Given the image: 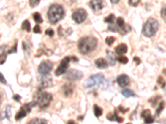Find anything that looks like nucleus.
I'll list each match as a JSON object with an SVG mask.
<instances>
[{
  "label": "nucleus",
  "instance_id": "nucleus-1",
  "mask_svg": "<svg viewBox=\"0 0 166 124\" xmlns=\"http://www.w3.org/2000/svg\"><path fill=\"white\" fill-rule=\"evenodd\" d=\"M78 50L81 54H89L92 52L97 46V40L94 36H88L81 37L77 43Z\"/></svg>",
  "mask_w": 166,
  "mask_h": 124
},
{
  "label": "nucleus",
  "instance_id": "nucleus-2",
  "mask_svg": "<svg viewBox=\"0 0 166 124\" xmlns=\"http://www.w3.org/2000/svg\"><path fill=\"white\" fill-rule=\"evenodd\" d=\"M64 8L60 4H52L48 11V18L52 24H56L64 17Z\"/></svg>",
  "mask_w": 166,
  "mask_h": 124
},
{
  "label": "nucleus",
  "instance_id": "nucleus-3",
  "mask_svg": "<svg viewBox=\"0 0 166 124\" xmlns=\"http://www.w3.org/2000/svg\"><path fill=\"white\" fill-rule=\"evenodd\" d=\"M159 28V22L158 21L154 18H149L146 21V22L143 26L142 29V33L144 36L146 37H150L153 36L158 31Z\"/></svg>",
  "mask_w": 166,
  "mask_h": 124
},
{
  "label": "nucleus",
  "instance_id": "nucleus-4",
  "mask_svg": "<svg viewBox=\"0 0 166 124\" xmlns=\"http://www.w3.org/2000/svg\"><path fill=\"white\" fill-rule=\"evenodd\" d=\"M105 82V77L101 74H96L91 77H89L87 80H86L84 83V87L86 88H91L94 87H99L101 84H104Z\"/></svg>",
  "mask_w": 166,
  "mask_h": 124
},
{
  "label": "nucleus",
  "instance_id": "nucleus-5",
  "mask_svg": "<svg viewBox=\"0 0 166 124\" xmlns=\"http://www.w3.org/2000/svg\"><path fill=\"white\" fill-rule=\"evenodd\" d=\"M72 60H73V61H78V59H77V57H75V56H67V57H65L63 60H61L60 65L57 67L56 72H55L56 75L60 76L61 75H63L64 73L67 72V69L69 67V64H70V62Z\"/></svg>",
  "mask_w": 166,
  "mask_h": 124
},
{
  "label": "nucleus",
  "instance_id": "nucleus-6",
  "mask_svg": "<svg viewBox=\"0 0 166 124\" xmlns=\"http://www.w3.org/2000/svg\"><path fill=\"white\" fill-rule=\"evenodd\" d=\"M52 99H53L52 94H50L48 93H42L40 95L37 97V103L40 108L45 109L50 105Z\"/></svg>",
  "mask_w": 166,
  "mask_h": 124
},
{
  "label": "nucleus",
  "instance_id": "nucleus-7",
  "mask_svg": "<svg viewBox=\"0 0 166 124\" xmlns=\"http://www.w3.org/2000/svg\"><path fill=\"white\" fill-rule=\"evenodd\" d=\"M37 104V101H33V102H31L30 104H26L23 106H22L20 110H19V112H18L16 114V116H15V119L16 120H20L22 118L25 117L29 112H31L32 108L34 107V106H36Z\"/></svg>",
  "mask_w": 166,
  "mask_h": 124
},
{
  "label": "nucleus",
  "instance_id": "nucleus-8",
  "mask_svg": "<svg viewBox=\"0 0 166 124\" xmlns=\"http://www.w3.org/2000/svg\"><path fill=\"white\" fill-rule=\"evenodd\" d=\"M72 19L77 22V24H81L86 19L87 12L83 8H78L76 11H74L72 13Z\"/></svg>",
  "mask_w": 166,
  "mask_h": 124
},
{
  "label": "nucleus",
  "instance_id": "nucleus-9",
  "mask_svg": "<svg viewBox=\"0 0 166 124\" xmlns=\"http://www.w3.org/2000/svg\"><path fill=\"white\" fill-rule=\"evenodd\" d=\"M53 68V64L51 62V61H48V60H46V61H42L38 68H37V70L38 72L40 73L41 75H48L49 73L52 71V70Z\"/></svg>",
  "mask_w": 166,
  "mask_h": 124
},
{
  "label": "nucleus",
  "instance_id": "nucleus-10",
  "mask_svg": "<svg viewBox=\"0 0 166 124\" xmlns=\"http://www.w3.org/2000/svg\"><path fill=\"white\" fill-rule=\"evenodd\" d=\"M83 77V73L77 70H71L66 75V79L71 81L81 80Z\"/></svg>",
  "mask_w": 166,
  "mask_h": 124
},
{
  "label": "nucleus",
  "instance_id": "nucleus-11",
  "mask_svg": "<svg viewBox=\"0 0 166 124\" xmlns=\"http://www.w3.org/2000/svg\"><path fill=\"white\" fill-rule=\"evenodd\" d=\"M38 81L40 83L41 88H45V87H48L51 84L52 77L49 76L48 75H42L40 77H38Z\"/></svg>",
  "mask_w": 166,
  "mask_h": 124
},
{
  "label": "nucleus",
  "instance_id": "nucleus-12",
  "mask_svg": "<svg viewBox=\"0 0 166 124\" xmlns=\"http://www.w3.org/2000/svg\"><path fill=\"white\" fill-rule=\"evenodd\" d=\"M116 82L120 87L125 88L130 84V79L126 75H121L116 78Z\"/></svg>",
  "mask_w": 166,
  "mask_h": 124
},
{
  "label": "nucleus",
  "instance_id": "nucleus-13",
  "mask_svg": "<svg viewBox=\"0 0 166 124\" xmlns=\"http://www.w3.org/2000/svg\"><path fill=\"white\" fill-rule=\"evenodd\" d=\"M90 7L94 11H99L103 8V0H91Z\"/></svg>",
  "mask_w": 166,
  "mask_h": 124
},
{
  "label": "nucleus",
  "instance_id": "nucleus-14",
  "mask_svg": "<svg viewBox=\"0 0 166 124\" xmlns=\"http://www.w3.org/2000/svg\"><path fill=\"white\" fill-rule=\"evenodd\" d=\"M141 117L145 119L146 124H151L154 123V118L151 116L150 110H144L141 113Z\"/></svg>",
  "mask_w": 166,
  "mask_h": 124
},
{
  "label": "nucleus",
  "instance_id": "nucleus-15",
  "mask_svg": "<svg viewBox=\"0 0 166 124\" xmlns=\"http://www.w3.org/2000/svg\"><path fill=\"white\" fill-rule=\"evenodd\" d=\"M95 65H96V66L99 69H105L108 67V62L105 60V59H103V58H100V59H97V60H96L95 61Z\"/></svg>",
  "mask_w": 166,
  "mask_h": 124
},
{
  "label": "nucleus",
  "instance_id": "nucleus-16",
  "mask_svg": "<svg viewBox=\"0 0 166 124\" xmlns=\"http://www.w3.org/2000/svg\"><path fill=\"white\" fill-rule=\"evenodd\" d=\"M62 91H63V94L66 97L70 96V95H72L73 92V86L72 84H65L62 88Z\"/></svg>",
  "mask_w": 166,
  "mask_h": 124
},
{
  "label": "nucleus",
  "instance_id": "nucleus-17",
  "mask_svg": "<svg viewBox=\"0 0 166 124\" xmlns=\"http://www.w3.org/2000/svg\"><path fill=\"white\" fill-rule=\"evenodd\" d=\"M106 118L110 121H116L118 123H122V122L124 121V118L118 116L116 112H114L113 114H110L109 113V114L106 116Z\"/></svg>",
  "mask_w": 166,
  "mask_h": 124
},
{
  "label": "nucleus",
  "instance_id": "nucleus-18",
  "mask_svg": "<svg viewBox=\"0 0 166 124\" xmlns=\"http://www.w3.org/2000/svg\"><path fill=\"white\" fill-rule=\"evenodd\" d=\"M127 51H128V47H127V46L126 44H121L116 47V52L117 54H119V55L126 54Z\"/></svg>",
  "mask_w": 166,
  "mask_h": 124
},
{
  "label": "nucleus",
  "instance_id": "nucleus-19",
  "mask_svg": "<svg viewBox=\"0 0 166 124\" xmlns=\"http://www.w3.org/2000/svg\"><path fill=\"white\" fill-rule=\"evenodd\" d=\"M121 94L126 98H130V97H135L136 94L134 91H132L130 88H123L121 90Z\"/></svg>",
  "mask_w": 166,
  "mask_h": 124
},
{
  "label": "nucleus",
  "instance_id": "nucleus-20",
  "mask_svg": "<svg viewBox=\"0 0 166 124\" xmlns=\"http://www.w3.org/2000/svg\"><path fill=\"white\" fill-rule=\"evenodd\" d=\"M106 55H107V57L109 59L110 64L113 65L115 64V62H116V56H115V54L112 51H106Z\"/></svg>",
  "mask_w": 166,
  "mask_h": 124
},
{
  "label": "nucleus",
  "instance_id": "nucleus-21",
  "mask_svg": "<svg viewBox=\"0 0 166 124\" xmlns=\"http://www.w3.org/2000/svg\"><path fill=\"white\" fill-rule=\"evenodd\" d=\"M93 110L94 114H95V116L97 117H100L102 115V112H103L102 108H101V107H99L97 104H95L93 106Z\"/></svg>",
  "mask_w": 166,
  "mask_h": 124
},
{
  "label": "nucleus",
  "instance_id": "nucleus-22",
  "mask_svg": "<svg viewBox=\"0 0 166 124\" xmlns=\"http://www.w3.org/2000/svg\"><path fill=\"white\" fill-rule=\"evenodd\" d=\"M22 29L28 32H31V24H30L29 20L23 21V22L22 24Z\"/></svg>",
  "mask_w": 166,
  "mask_h": 124
},
{
  "label": "nucleus",
  "instance_id": "nucleus-23",
  "mask_svg": "<svg viewBox=\"0 0 166 124\" xmlns=\"http://www.w3.org/2000/svg\"><path fill=\"white\" fill-rule=\"evenodd\" d=\"M29 124H48V122L42 118H33L29 122Z\"/></svg>",
  "mask_w": 166,
  "mask_h": 124
},
{
  "label": "nucleus",
  "instance_id": "nucleus-24",
  "mask_svg": "<svg viewBox=\"0 0 166 124\" xmlns=\"http://www.w3.org/2000/svg\"><path fill=\"white\" fill-rule=\"evenodd\" d=\"M33 19H34V21L36 22L37 24H40V23L43 22V19H42V17L41 16V14L37 12L33 13Z\"/></svg>",
  "mask_w": 166,
  "mask_h": 124
},
{
  "label": "nucleus",
  "instance_id": "nucleus-25",
  "mask_svg": "<svg viewBox=\"0 0 166 124\" xmlns=\"http://www.w3.org/2000/svg\"><path fill=\"white\" fill-rule=\"evenodd\" d=\"M115 19H116V17H115V15H114L113 13H111V14H110L108 17H106L104 21H105V22H106V23L113 24L114 22H115Z\"/></svg>",
  "mask_w": 166,
  "mask_h": 124
},
{
  "label": "nucleus",
  "instance_id": "nucleus-26",
  "mask_svg": "<svg viewBox=\"0 0 166 124\" xmlns=\"http://www.w3.org/2000/svg\"><path fill=\"white\" fill-rule=\"evenodd\" d=\"M116 60H117L120 63H121V64H124V65L127 64V63L129 62V59L125 56H118V57H116Z\"/></svg>",
  "mask_w": 166,
  "mask_h": 124
},
{
  "label": "nucleus",
  "instance_id": "nucleus-27",
  "mask_svg": "<svg viewBox=\"0 0 166 124\" xmlns=\"http://www.w3.org/2000/svg\"><path fill=\"white\" fill-rule=\"evenodd\" d=\"M7 52H5V50H4L2 52H0V65L4 64L6 58H7Z\"/></svg>",
  "mask_w": 166,
  "mask_h": 124
},
{
  "label": "nucleus",
  "instance_id": "nucleus-28",
  "mask_svg": "<svg viewBox=\"0 0 166 124\" xmlns=\"http://www.w3.org/2000/svg\"><path fill=\"white\" fill-rule=\"evenodd\" d=\"M116 38L114 36H108L105 38V43L108 45V46H111L115 42Z\"/></svg>",
  "mask_w": 166,
  "mask_h": 124
},
{
  "label": "nucleus",
  "instance_id": "nucleus-29",
  "mask_svg": "<svg viewBox=\"0 0 166 124\" xmlns=\"http://www.w3.org/2000/svg\"><path fill=\"white\" fill-rule=\"evenodd\" d=\"M41 0H29V5L32 7V8H34L37 6L39 3H40Z\"/></svg>",
  "mask_w": 166,
  "mask_h": 124
},
{
  "label": "nucleus",
  "instance_id": "nucleus-30",
  "mask_svg": "<svg viewBox=\"0 0 166 124\" xmlns=\"http://www.w3.org/2000/svg\"><path fill=\"white\" fill-rule=\"evenodd\" d=\"M164 107H165V104H164V102H161V103L159 104V108L156 109V112H155V113H156L157 115H159V113H160V112L163 111V109H164Z\"/></svg>",
  "mask_w": 166,
  "mask_h": 124
},
{
  "label": "nucleus",
  "instance_id": "nucleus-31",
  "mask_svg": "<svg viewBox=\"0 0 166 124\" xmlns=\"http://www.w3.org/2000/svg\"><path fill=\"white\" fill-rule=\"evenodd\" d=\"M140 1H141V0H129V4H130V5H131L132 7H136V6L139 5Z\"/></svg>",
  "mask_w": 166,
  "mask_h": 124
},
{
  "label": "nucleus",
  "instance_id": "nucleus-32",
  "mask_svg": "<svg viewBox=\"0 0 166 124\" xmlns=\"http://www.w3.org/2000/svg\"><path fill=\"white\" fill-rule=\"evenodd\" d=\"M45 34L47 35V36H54V31H53V29H51V28H48V29H47L46 31H45Z\"/></svg>",
  "mask_w": 166,
  "mask_h": 124
},
{
  "label": "nucleus",
  "instance_id": "nucleus-33",
  "mask_svg": "<svg viewBox=\"0 0 166 124\" xmlns=\"http://www.w3.org/2000/svg\"><path fill=\"white\" fill-rule=\"evenodd\" d=\"M17 46H18V41L14 44V46H12V48L8 51V54H11V53H15L17 52Z\"/></svg>",
  "mask_w": 166,
  "mask_h": 124
},
{
  "label": "nucleus",
  "instance_id": "nucleus-34",
  "mask_svg": "<svg viewBox=\"0 0 166 124\" xmlns=\"http://www.w3.org/2000/svg\"><path fill=\"white\" fill-rule=\"evenodd\" d=\"M10 106L8 105L7 106V108H6V117H7V118L8 119H10V117H11V111H10Z\"/></svg>",
  "mask_w": 166,
  "mask_h": 124
},
{
  "label": "nucleus",
  "instance_id": "nucleus-35",
  "mask_svg": "<svg viewBox=\"0 0 166 124\" xmlns=\"http://www.w3.org/2000/svg\"><path fill=\"white\" fill-rule=\"evenodd\" d=\"M33 32L34 33H37V34H40L42 33V30H41V28L38 26V25H36L34 28H33Z\"/></svg>",
  "mask_w": 166,
  "mask_h": 124
},
{
  "label": "nucleus",
  "instance_id": "nucleus-36",
  "mask_svg": "<svg viewBox=\"0 0 166 124\" xmlns=\"http://www.w3.org/2000/svg\"><path fill=\"white\" fill-rule=\"evenodd\" d=\"M158 82L159 84L161 85V87L165 88V80H163L162 77H159V78Z\"/></svg>",
  "mask_w": 166,
  "mask_h": 124
},
{
  "label": "nucleus",
  "instance_id": "nucleus-37",
  "mask_svg": "<svg viewBox=\"0 0 166 124\" xmlns=\"http://www.w3.org/2000/svg\"><path fill=\"white\" fill-rule=\"evenodd\" d=\"M0 82H1L2 84H7V81H6L5 78H4V75H3V74H2L1 72H0Z\"/></svg>",
  "mask_w": 166,
  "mask_h": 124
},
{
  "label": "nucleus",
  "instance_id": "nucleus-38",
  "mask_svg": "<svg viewBox=\"0 0 166 124\" xmlns=\"http://www.w3.org/2000/svg\"><path fill=\"white\" fill-rule=\"evenodd\" d=\"M161 17L165 22V7H164L161 10Z\"/></svg>",
  "mask_w": 166,
  "mask_h": 124
},
{
  "label": "nucleus",
  "instance_id": "nucleus-39",
  "mask_svg": "<svg viewBox=\"0 0 166 124\" xmlns=\"http://www.w3.org/2000/svg\"><path fill=\"white\" fill-rule=\"evenodd\" d=\"M12 99L15 100V101H17V102H20L21 96L20 95H18V94H15V95H13Z\"/></svg>",
  "mask_w": 166,
  "mask_h": 124
},
{
  "label": "nucleus",
  "instance_id": "nucleus-40",
  "mask_svg": "<svg viewBox=\"0 0 166 124\" xmlns=\"http://www.w3.org/2000/svg\"><path fill=\"white\" fill-rule=\"evenodd\" d=\"M133 60H134V61H135V63H136L137 65H140V62H141L140 59L139 57H136V56H135V57H134Z\"/></svg>",
  "mask_w": 166,
  "mask_h": 124
},
{
  "label": "nucleus",
  "instance_id": "nucleus-41",
  "mask_svg": "<svg viewBox=\"0 0 166 124\" xmlns=\"http://www.w3.org/2000/svg\"><path fill=\"white\" fill-rule=\"evenodd\" d=\"M23 50H24L26 52L29 51V46H27L26 42H23Z\"/></svg>",
  "mask_w": 166,
  "mask_h": 124
},
{
  "label": "nucleus",
  "instance_id": "nucleus-42",
  "mask_svg": "<svg viewBox=\"0 0 166 124\" xmlns=\"http://www.w3.org/2000/svg\"><path fill=\"white\" fill-rule=\"evenodd\" d=\"M110 2H111L113 4H118V3L120 2V0H110Z\"/></svg>",
  "mask_w": 166,
  "mask_h": 124
},
{
  "label": "nucleus",
  "instance_id": "nucleus-43",
  "mask_svg": "<svg viewBox=\"0 0 166 124\" xmlns=\"http://www.w3.org/2000/svg\"><path fill=\"white\" fill-rule=\"evenodd\" d=\"M67 124H76V123H75L73 120H70Z\"/></svg>",
  "mask_w": 166,
  "mask_h": 124
},
{
  "label": "nucleus",
  "instance_id": "nucleus-44",
  "mask_svg": "<svg viewBox=\"0 0 166 124\" xmlns=\"http://www.w3.org/2000/svg\"><path fill=\"white\" fill-rule=\"evenodd\" d=\"M83 118H84V117L82 116V117H79V119H80V120H81V119H83Z\"/></svg>",
  "mask_w": 166,
  "mask_h": 124
},
{
  "label": "nucleus",
  "instance_id": "nucleus-45",
  "mask_svg": "<svg viewBox=\"0 0 166 124\" xmlns=\"http://www.w3.org/2000/svg\"><path fill=\"white\" fill-rule=\"evenodd\" d=\"M127 124H131V123H127Z\"/></svg>",
  "mask_w": 166,
  "mask_h": 124
}]
</instances>
